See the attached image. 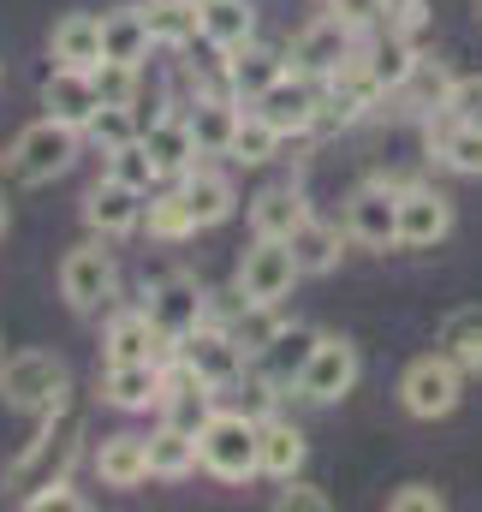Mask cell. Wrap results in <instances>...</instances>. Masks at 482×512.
Instances as JSON below:
<instances>
[{
	"instance_id": "obj_1",
	"label": "cell",
	"mask_w": 482,
	"mask_h": 512,
	"mask_svg": "<svg viewBox=\"0 0 482 512\" xmlns=\"http://www.w3.org/2000/svg\"><path fill=\"white\" fill-rule=\"evenodd\" d=\"M197 465L221 483L256 477V417L250 411H209L197 429Z\"/></svg>"
},
{
	"instance_id": "obj_2",
	"label": "cell",
	"mask_w": 482,
	"mask_h": 512,
	"mask_svg": "<svg viewBox=\"0 0 482 512\" xmlns=\"http://www.w3.org/2000/svg\"><path fill=\"white\" fill-rule=\"evenodd\" d=\"M66 393H72V382H66V364L54 352H12L0 364V399L12 411L48 417V411H66Z\"/></svg>"
},
{
	"instance_id": "obj_3",
	"label": "cell",
	"mask_w": 482,
	"mask_h": 512,
	"mask_svg": "<svg viewBox=\"0 0 482 512\" xmlns=\"http://www.w3.org/2000/svg\"><path fill=\"white\" fill-rule=\"evenodd\" d=\"M78 126H60V120H36V126L18 131V143L6 149V167H12V179H24V185H54L72 161H78Z\"/></svg>"
},
{
	"instance_id": "obj_4",
	"label": "cell",
	"mask_w": 482,
	"mask_h": 512,
	"mask_svg": "<svg viewBox=\"0 0 482 512\" xmlns=\"http://www.w3.org/2000/svg\"><path fill=\"white\" fill-rule=\"evenodd\" d=\"M72 453H78V417H66V411H48L42 417V435L6 465V489H18V495H30V489H42V483H54V477H66V465H72Z\"/></svg>"
},
{
	"instance_id": "obj_5",
	"label": "cell",
	"mask_w": 482,
	"mask_h": 512,
	"mask_svg": "<svg viewBox=\"0 0 482 512\" xmlns=\"http://www.w3.org/2000/svg\"><path fill=\"white\" fill-rule=\"evenodd\" d=\"M465 393V370L447 358V352H429V358H411L405 376H399V405L417 417V423H435L459 405Z\"/></svg>"
},
{
	"instance_id": "obj_6",
	"label": "cell",
	"mask_w": 482,
	"mask_h": 512,
	"mask_svg": "<svg viewBox=\"0 0 482 512\" xmlns=\"http://www.w3.org/2000/svg\"><path fill=\"white\" fill-rule=\"evenodd\" d=\"M173 352H179V364H185L197 382L209 387V393H233V387L244 382V358H250L239 340H233L227 328H215V322L191 328V334H185Z\"/></svg>"
},
{
	"instance_id": "obj_7",
	"label": "cell",
	"mask_w": 482,
	"mask_h": 512,
	"mask_svg": "<svg viewBox=\"0 0 482 512\" xmlns=\"http://www.w3.org/2000/svg\"><path fill=\"white\" fill-rule=\"evenodd\" d=\"M250 108L280 131V137H304V131L322 126V78H310V72H280Z\"/></svg>"
},
{
	"instance_id": "obj_8",
	"label": "cell",
	"mask_w": 482,
	"mask_h": 512,
	"mask_svg": "<svg viewBox=\"0 0 482 512\" xmlns=\"http://www.w3.org/2000/svg\"><path fill=\"white\" fill-rule=\"evenodd\" d=\"M298 280H304V268L292 256V239H256L239 262V292L250 304H280V298H292Z\"/></svg>"
},
{
	"instance_id": "obj_9",
	"label": "cell",
	"mask_w": 482,
	"mask_h": 512,
	"mask_svg": "<svg viewBox=\"0 0 482 512\" xmlns=\"http://www.w3.org/2000/svg\"><path fill=\"white\" fill-rule=\"evenodd\" d=\"M346 239L363 251H393L399 245V185L369 179L346 203Z\"/></svg>"
},
{
	"instance_id": "obj_10",
	"label": "cell",
	"mask_w": 482,
	"mask_h": 512,
	"mask_svg": "<svg viewBox=\"0 0 482 512\" xmlns=\"http://www.w3.org/2000/svg\"><path fill=\"white\" fill-rule=\"evenodd\" d=\"M352 387H358V346H352L346 334H322L292 393L310 399V405H334V399H346Z\"/></svg>"
},
{
	"instance_id": "obj_11",
	"label": "cell",
	"mask_w": 482,
	"mask_h": 512,
	"mask_svg": "<svg viewBox=\"0 0 482 512\" xmlns=\"http://www.w3.org/2000/svg\"><path fill=\"white\" fill-rule=\"evenodd\" d=\"M352 60H358V30L340 24L334 12L316 18V24H304L298 42H292V72H310V78H322V84H328L340 66H352Z\"/></svg>"
},
{
	"instance_id": "obj_12",
	"label": "cell",
	"mask_w": 482,
	"mask_h": 512,
	"mask_svg": "<svg viewBox=\"0 0 482 512\" xmlns=\"http://www.w3.org/2000/svg\"><path fill=\"white\" fill-rule=\"evenodd\" d=\"M447 233H453V197L435 185H399V245L435 251Z\"/></svg>"
},
{
	"instance_id": "obj_13",
	"label": "cell",
	"mask_w": 482,
	"mask_h": 512,
	"mask_svg": "<svg viewBox=\"0 0 482 512\" xmlns=\"http://www.w3.org/2000/svg\"><path fill=\"white\" fill-rule=\"evenodd\" d=\"M149 322L179 346L191 328H203L209 322V292L197 286V274H167V280H155L149 286Z\"/></svg>"
},
{
	"instance_id": "obj_14",
	"label": "cell",
	"mask_w": 482,
	"mask_h": 512,
	"mask_svg": "<svg viewBox=\"0 0 482 512\" xmlns=\"http://www.w3.org/2000/svg\"><path fill=\"white\" fill-rule=\"evenodd\" d=\"M143 197H149V191H137V185L114 179V173H102V179L90 185V197H84L90 233H96V239H125V233H137V227H143Z\"/></svg>"
},
{
	"instance_id": "obj_15",
	"label": "cell",
	"mask_w": 482,
	"mask_h": 512,
	"mask_svg": "<svg viewBox=\"0 0 482 512\" xmlns=\"http://www.w3.org/2000/svg\"><path fill=\"white\" fill-rule=\"evenodd\" d=\"M108 292H114V256L102 251V245L66 251V262H60V298L72 310H96Z\"/></svg>"
},
{
	"instance_id": "obj_16",
	"label": "cell",
	"mask_w": 482,
	"mask_h": 512,
	"mask_svg": "<svg viewBox=\"0 0 482 512\" xmlns=\"http://www.w3.org/2000/svg\"><path fill=\"white\" fill-rule=\"evenodd\" d=\"M42 108H48V120L84 131L90 120H96V108H102L96 78H90V72H78V66H54V72H48V84H42Z\"/></svg>"
},
{
	"instance_id": "obj_17",
	"label": "cell",
	"mask_w": 482,
	"mask_h": 512,
	"mask_svg": "<svg viewBox=\"0 0 482 512\" xmlns=\"http://www.w3.org/2000/svg\"><path fill=\"white\" fill-rule=\"evenodd\" d=\"M161 346H173V340L149 322V310H120L102 334V364H149V358H161Z\"/></svg>"
},
{
	"instance_id": "obj_18",
	"label": "cell",
	"mask_w": 482,
	"mask_h": 512,
	"mask_svg": "<svg viewBox=\"0 0 482 512\" xmlns=\"http://www.w3.org/2000/svg\"><path fill=\"white\" fill-rule=\"evenodd\" d=\"M304 471V429L286 417H256V477H298Z\"/></svg>"
},
{
	"instance_id": "obj_19",
	"label": "cell",
	"mask_w": 482,
	"mask_h": 512,
	"mask_svg": "<svg viewBox=\"0 0 482 512\" xmlns=\"http://www.w3.org/2000/svg\"><path fill=\"white\" fill-rule=\"evenodd\" d=\"M179 197H185V209H191L197 227H221V221L233 215V203H239L233 179L215 173V167H185V173H179Z\"/></svg>"
},
{
	"instance_id": "obj_20",
	"label": "cell",
	"mask_w": 482,
	"mask_h": 512,
	"mask_svg": "<svg viewBox=\"0 0 482 512\" xmlns=\"http://www.w3.org/2000/svg\"><path fill=\"white\" fill-rule=\"evenodd\" d=\"M102 393L120 411H149V405L167 399V370H161V358H149V364H108Z\"/></svg>"
},
{
	"instance_id": "obj_21",
	"label": "cell",
	"mask_w": 482,
	"mask_h": 512,
	"mask_svg": "<svg viewBox=\"0 0 482 512\" xmlns=\"http://www.w3.org/2000/svg\"><path fill=\"white\" fill-rule=\"evenodd\" d=\"M316 340H322L316 328H304V322H292V328H286V322H280V334L256 352V358H262V376H268L274 387H298L304 364H310V352H316Z\"/></svg>"
},
{
	"instance_id": "obj_22",
	"label": "cell",
	"mask_w": 482,
	"mask_h": 512,
	"mask_svg": "<svg viewBox=\"0 0 482 512\" xmlns=\"http://www.w3.org/2000/svg\"><path fill=\"white\" fill-rule=\"evenodd\" d=\"M197 36H203L209 48H221V54L244 48V42L256 36L250 0H197Z\"/></svg>"
},
{
	"instance_id": "obj_23",
	"label": "cell",
	"mask_w": 482,
	"mask_h": 512,
	"mask_svg": "<svg viewBox=\"0 0 482 512\" xmlns=\"http://www.w3.org/2000/svg\"><path fill=\"white\" fill-rule=\"evenodd\" d=\"M96 477L108 489H137L149 483V435H108L96 447Z\"/></svg>"
},
{
	"instance_id": "obj_24",
	"label": "cell",
	"mask_w": 482,
	"mask_h": 512,
	"mask_svg": "<svg viewBox=\"0 0 482 512\" xmlns=\"http://www.w3.org/2000/svg\"><path fill=\"white\" fill-rule=\"evenodd\" d=\"M304 221H310V203H304V191H292V185H268V191L250 203L256 239H292Z\"/></svg>"
},
{
	"instance_id": "obj_25",
	"label": "cell",
	"mask_w": 482,
	"mask_h": 512,
	"mask_svg": "<svg viewBox=\"0 0 482 512\" xmlns=\"http://www.w3.org/2000/svg\"><path fill=\"white\" fill-rule=\"evenodd\" d=\"M143 149L155 155L161 179H173V173L197 167V137H191V120H179V114H161V120H149V126H143Z\"/></svg>"
},
{
	"instance_id": "obj_26",
	"label": "cell",
	"mask_w": 482,
	"mask_h": 512,
	"mask_svg": "<svg viewBox=\"0 0 482 512\" xmlns=\"http://www.w3.org/2000/svg\"><path fill=\"white\" fill-rule=\"evenodd\" d=\"M54 60L60 66H78V72H96L102 66V18H90V12H66L60 24H54Z\"/></svg>"
},
{
	"instance_id": "obj_27",
	"label": "cell",
	"mask_w": 482,
	"mask_h": 512,
	"mask_svg": "<svg viewBox=\"0 0 482 512\" xmlns=\"http://www.w3.org/2000/svg\"><path fill=\"white\" fill-rule=\"evenodd\" d=\"M244 120L239 96H203L197 114H191V137H197V155H227L233 149V131Z\"/></svg>"
},
{
	"instance_id": "obj_28",
	"label": "cell",
	"mask_w": 482,
	"mask_h": 512,
	"mask_svg": "<svg viewBox=\"0 0 482 512\" xmlns=\"http://www.w3.org/2000/svg\"><path fill=\"white\" fill-rule=\"evenodd\" d=\"M363 66H369V78L381 84V96H399L411 78H417V48H411V36H399V30H387L369 54H363Z\"/></svg>"
},
{
	"instance_id": "obj_29",
	"label": "cell",
	"mask_w": 482,
	"mask_h": 512,
	"mask_svg": "<svg viewBox=\"0 0 482 512\" xmlns=\"http://www.w3.org/2000/svg\"><path fill=\"white\" fill-rule=\"evenodd\" d=\"M191 471H197V429L161 423V429L149 435V477L179 483V477H191Z\"/></svg>"
},
{
	"instance_id": "obj_30",
	"label": "cell",
	"mask_w": 482,
	"mask_h": 512,
	"mask_svg": "<svg viewBox=\"0 0 482 512\" xmlns=\"http://www.w3.org/2000/svg\"><path fill=\"white\" fill-rule=\"evenodd\" d=\"M155 48V36H149V18L137 12V6H120V12H108L102 18V60H125V66H143V54Z\"/></svg>"
},
{
	"instance_id": "obj_31",
	"label": "cell",
	"mask_w": 482,
	"mask_h": 512,
	"mask_svg": "<svg viewBox=\"0 0 482 512\" xmlns=\"http://www.w3.org/2000/svg\"><path fill=\"white\" fill-rule=\"evenodd\" d=\"M429 149L453 173H482V131L465 126V120H453L447 108H441V120H429Z\"/></svg>"
},
{
	"instance_id": "obj_32",
	"label": "cell",
	"mask_w": 482,
	"mask_h": 512,
	"mask_svg": "<svg viewBox=\"0 0 482 512\" xmlns=\"http://www.w3.org/2000/svg\"><path fill=\"white\" fill-rule=\"evenodd\" d=\"M435 352H447L465 376H482V310L477 304H465V310H453V316L441 322Z\"/></svg>"
},
{
	"instance_id": "obj_33",
	"label": "cell",
	"mask_w": 482,
	"mask_h": 512,
	"mask_svg": "<svg viewBox=\"0 0 482 512\" xmlns=\"http://www.w3.org/2000/svg\"><path fill=\"white\" fill-rule=\"evenodd\" d=\"M280 72H286V60H280V54H268V48H250V42L233 48V60H227V84H233V96H239V102H256Z\"/></svg>"
},
{
	"instance_id": "obj_34",
	"label": "cell",
	"mask_w": 482,
	"mask_h": 512,
	"mask_svg": "<svg viewBox=\"0 0 482 512\" xmlns=\"http://www.w3.org/2000/svg\"><path fill=\"white\" fill-rule=\"evenodd\" d=\"M340 245H346V233H340V227H328V221H316V215L292 233V256H298V268H304V274H328V268L340 262Z\"/></svg>"
},
{
	"instance_id": "obj_35",
	"label": "cell",
	"mask_w": 482,
	"mask_h": 512,
	"mask_svg": "<svg viewBox=\"0 0 482 512\" xmlns=\"http://www.w3.org/2000/svg\"><path fill=\"white\" fill-rule=\"evenodd\" d=\"M143 18H149V36L167 42V48L197 42V0H149Z\"/></svg>"
},
{
	"instance_id": "obj_36",
	"label": "cell",
	"mask_w": 482,
	"mask_h": 512,
	"mask_svg": "<svg viewBox=\"0 0 482 512\" xmlns=\"http://www.w3.org/2000/svg\"><path fill=\"white\" fill-rule=\"evenodd\" d=\"M143 227H149V239H161V245H179V239L197 233V221H191V209H185L179 191L149 197V203H143Z\"/></svg>"
},
{
	"instance_id": "obj_37",
	"label": "cell",
	"mask_w": 482,
	"mask_h": 512,
	"mask_svg": "<svg viewBox=\"0 0 482 512\" xmlns=\"http://www.w3.org/2000/svg\"><path fill=\"white\" fill-rule=\"evenodd\" d=\"M161 411H167V423H185V429H203V417L215 411L209 405V387L197 382L185 364H179V376L167 382V399H161Z\"/></svg>"
},
{
	"instance_id": "obj_38",
	"label": "cell",
	"mask_w": 482,
	"mask_h": 512,
	"mask_svg": "<svg viewBox=\"0 0 482 512\" xmlns=\"http://www.w3.org/2000/svg\"><path fill=\"white\" fill-rule=\"evenodd\" d=\"M274 149H280V131L268 126L262 114H244L239 131H233V161H244V167H262V161H274Z\"/></svg>"
},
{
	"instance_id": "obj_39",
	"label": "cell",
	"mask_w": 482,
	"mask_h": 512,
	"mask_svg": "<svg viewBox=\"0 0 482 512\" xmlns=\"http://www.w3.org/2000/svg\"><path fill=\"white\" fill-rule=\"evenodd\" d=\"M84 137H90L102 155H114V149H125V143H137L143 131H137V114H131V108H108V102H102L96 120L84 126Z\"/></svg>"
},
{
	"instance_id": "obj_40",
	"label": "cell",
	"mask_w": 482,
	"mask_h": 512,
	"mask_svg": "<svg viewBox=\"0 0 482 512\" xmlns=\"http://www.w3.org/2000/svg\"><path fill=\"white\" fill-rule=\"evenodd\" d=\"M90 78H96V96H102L108 108H137V90H143L137 66H125V60H102Z\"/></svg>"
},
{
	"instance_id": "obj_41",
	"label": "cell",
	"mask_w": 482,
	"mask_h": 512,
	"mask_svg": "<svg viewBox=\"0 0 482 512\" xmlns=\"http://www.w3.org/2000/svg\"><path fill=\"white\" fill-rule=\"evenodd\" d=\"M108 173H114V179H125V185H137V191H149V185L161 179V167H155V155L143 149V137L108 155Z\"/></svg>"
},
{
	"instance_id": "obj_42",
	"label": "cell",
	"mask_w": 482,
	"mask_h": 512,
	"mask_svg": "<svg viewBox=\"0 0 482 512\" xmlns=\"http://www.w3.org/2000/svg\"><path fill=\"white\" fill-rule=\"evenodd\" d=\"M441 108H447L453 120H465V126H477V131H482V78H453Z\"/></svg>"
},
{
	"instance_id": "obj_43",
	"label": "cell",
	"mask_w": 482,
	"mask_h": 512,
	"mask_svg": "<svg viewBox=\"0 0 482 512\" xmlns=\"http://www.w3.org/2000/svg\"><path fill=\"white\" fill-rule=\"evenodd\" d=\"M328 6H334V18L352 24V30H375V24L387 18V0H328Z\"/></svg>"
},
{
	"instance_id": "obj_44",
	"label": "cell",
	"mask_w": 482,
	"mask_h": 512,
	"mask_svg": "<svg viewBox=\"0 0 482 512\" xmlns=\"http://www.w3.org/2000/svg\"><path fill=\"white\" fill-rule=\"evenodd\" d=\"M280 512H328L334 501L322 495V489H310V483H298V477H286V489H280V501H274Z\"/></svg>"
},
{
	"instance_id": "obj_45",
	"label": "cell",
	"mask_w": 482,
	"mask_h": 512,
	"mask_svg": "<svg viewBox=\"0 0 482 512\" xmlns=\"http://www.w3.org/2000/svg\"><path fill=\"white\" fill-rule=\"evenodd\" d=\"M387 507H393V512H441V507H447V495H441V489H429V483H405L399 495H387Z\"/></svg>"
},
{
	"instance_id": "obj_46",
	"label": "cell",
	"mask_w": 482,
	"mask_h": 512,
	"mask_svg": "<svg viewBox=\"0 0 482 512\" xmlns=\"http://www.w3.org/2000/svg\"><path fill=\"white\" fill-rule=\"evenodd\" d=\"M24 507H30V512H54V507H84V501L72 495V483H66V477H54V483L30 489V495H24Z\"/></svg>"
},
{
	"instance_id": "obj_47",
	"label": "cell",
	"mask_w": 482,
	"mask_h": 512,
	"mask_svg": "<svg viewBox=\"0 0 482 512\" xmlns=\"http://www.w3.org/2000/svg\"><path fill=\"white\" fill-rule=\"evenodd\" d=\"M387 12H393V30H399V36H417L423 18H429V0H399V6H387Z\"/></svg>"
},
{
	"instance_id": "obj_48",
	"label": "cell",
	"mask_w": 482,
	"mask_h": 512,
	"mask_svg": "<svg viewBox=\"0 0 482 512\" xmlns=\"http://www.w3.org/2000/svg\"><path fill=\"white\" fill-rule=\"evenodd\" d=\"M0 233H6V203H0Z\"/></svg>"
},
{
	"instance_id": "obj_49",
	"label": "cell",
	"mask_w": 482,
	"mask_h": 512,
	"mask_svg": "<svg viewBox=\"0 0 482 512\" xmlns=\"http://www.w3.org/2000/svg\"><path fill=\"white\" fill-rule=\"evenodd\" d=\"M0 167H6V149H0Z\"/></svg>"
}]
</instances>
